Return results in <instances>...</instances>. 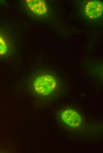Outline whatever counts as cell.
Wrapping results in <instances>:
<instances>
[{
	"label": "cell",
	"instance_id": "1",
	"mask_svg": "<svg viewBox=\"0 0 103 153\" xmlns=\"http://www.w3.org/2000/svg\"><path fill=\"white\" fill-rule=\"evenodd\" d=\"M57 85V81L52 76L45 74L36 78L33 86L34 90L37 93L41 95H47L54 90Z\"/></svg>",
	"mask_w": 103,
	"mask_h": 153
},
{
	"label": "cell",
	"instance_id": "2",
	"mask_svg": "<svg viewBox=\"0 0 103 153\" xmlns=\"http://www.w3.org/2000/svg\"><path fill=\"white\" fill-rule=\"evenodd\" d=\"M103 9V4L101 2L98 1H91L86 5L85 11L86 15L89 18L95 19L101 15Z\"/></svg>",
	"mask_w": 103,
	"mask_h": 153
},
{
	"label": "cell",
	"instance_id": "3",
	"mask_svg": "<svg viewBox=\"0 0 103 153\" xmlns=\"http://www.w3.org/2000/svg\"><path fill=\"white\" fill-rule=\"evenodd\" d=\"M62 120L69 126L77 127L81 123V118L80 115L75 111L68 109L63 112L61 115Z\"/></svg>",
	"mask_w": 103,
	"mask_h": 153
},
{
	"label": "cell",
	"instance_id": "4",
	"mask_svg": "<svg viewBox=\"0 0 103 153\" xmlns=\"http://www.w3.org/2000/svg\"><path fill=\"white\" fill-rule=\"evenodd\" d=\"M28 6L34 13L38 15L46 13L47 9L44 1L42 0H27Z\"/></svg>",
	"mask_w": 103,
	"mask_h": 153
},
{
	"label": "cell",
	"instance_id": "5",
	"mask_svg": "<svg viewBox=\"0 0 103 153\" xmlns=\"http://www.w3.org/2000/svg\"><path fill=\"white\" fill-rule=\"evenodd\" d=\"M7 45L3 38L0 36V55L5 54L7 51Z\"/></svg>",
	"mask_w": 103,
	"mask_h": 153
}]
</instances>
